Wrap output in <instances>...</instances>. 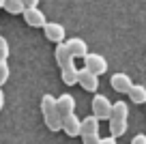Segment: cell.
<instances>
[{
    "mask_svg": "<svg viewBox=\"0 0 146 144\" xmlns=\"http://www.w3.org/2000/svg\"><path fill=\"white\" fill-rule=\"evenodd\" d=\"M131 144H146V135H144V133H140V135H133Z\"/></svg>",
    "mask_w": 146,
    "mask_h": 144,
    "instance_id": "cell-20",
    "label": "cell"
},
{
    "mask_svg": "<svg viewBox=\"0 0 146 144\" xmlns=\"http://www.w3.org/2000/svg\"><path fill=\"white\" fill-rule=\"evenodd\" d=\"M5 108V93H2V86H0V110Z\"/></svg>",
    "mask_w": 146,
    "mask_h": 144,
    "instance_id": "cell-23",
    "label": "cell"
},
{
    "mask_svg": "<svg viewBox=\"0 0 146 144\" xmlns=\"http://www.w3.org/2000/svg\"><path fill=\"white\" fill-rule=\"evenodd\" d=\"M0 9H5V0H0Z\"/></svg>",
    "mask_w": 146,
    "mask_h": 144,
    "instance_id": "cell-24",
    "label": "cell"
},
{
    "mask_svg": "<svg viewBox=\"0 0 146 144\" xmlns=\"http://www.w3.org/2000/svg\"><path fill=\"white\" fill-rule=\"evenodd\" d=\"M43 32H45L47 41H52V43H60V41H64V26H60V24L45 22Z\"/></svg>",
    "mask_w": 146,
    "mask_h": 144,
    "instance_id": "cell-10",
    "label": "cell"
},
{
    "mask_svg": "<svg viewBox=\"0 0 146 144\" xmlns=\"http://www.w3.org/2000/svg\"><path fill=\"white\" fill-rule=\"evenodd\" d=\"M99 133H92V135H82V142L84 144H97V142H99Z\"/></svg>",
    "mask_w": 146,
    "mask_h": 144,
    "instance_id": "cell-19",
    "label": "cell"
},
{
    "mask_svg": "<svg viewBox=\"0 0 146 144\" xmlns=\"http://www.w3.org/2000/svg\"><path fill=\"white\" fill-rule=\"evenodd\" d=\"M22 2H24L26 9H30V7H39V0H22Z\"/></svg>",
    "mask_w": 146,
    "mask_h": 144,
    "instance_id": "cell-22",
    "label": "cell"
},
{
    "mask_svg": "<svg viewBox=\"0 0 146 144\" xmlns=\"http://www.w3.org/2000/svg\"><path fill=\"white\" fill-rule=\"evenodd\" d=\"M62 131L69 135V138H75V135H80V133H82V121H78L75 112L62 118Z\"/></svg>",
    "mask_w": 146,
    "mask_h": 144,
    "instance_id": "cell-8",
    "label": "cell"
},
{
    "mask_svg": "<svg viewBox=\"0 0 146 144\" xmlns=\"http://www.w3.org/2000/svg\"><path fill=\"white\" fill-rule=\"evenodd\" d=\"M11 71H9V65H7V60H0V86H5L7 80H9Z\"/></svg>",
    "mask_w": 146,
    "mask_h": 144,
    "instance_id": "cell-17",
    "label": "cell"
},
{
    "mask_svg": "<svg viewBox=\"0 0 146 144\" xmlns=\"http://www.w3.org/2000/svg\"><path fill=\"white\" fill-rule=\"evenodd\" d=\"M24 22L32 28H43L47 19H45V15H43V11L39 7H30V9H24Z\"/></svg>",
    "mask_w": 146,
    "mask_h": 144,
    "instance_id": "cell-6",
    "label": "cell"
},
{
    "mask_svg": "<svg viewBox=\"0 0 146 144\" xmlns=\"http://www.w3.org/2000/svg\"><path fill=\"white\" fill-rule=\"evenodd\" d=\"M84 67L88 71L97 73V75H103L108 71V63H105V58L101 54H86L84 56Z\"/></svg>",
    "mask_w": 146,
    "mask_h": 144,
    "instance_id": "cell-4",
    "label": "cell"
},
{
    "mask_svg": "<svg viewBox=\"0 0 146 144\" xmlns=\"http://www.w3.org/2000/svg\"><path fill=\"white\" fill-rule=\"evenodd\" d=\"M41 114H43V123L50 131H60L62 129V116L58 112L56 99L52 95H43L41 97Z\"/></svg>",
    "mask_w": 146,
    "mask_h": 144,
    "instance_id": "cell-1",
    "label": "cell"
},
{
    "mask_svg": "<svg viewBox=\"0 0 146 144\" xmlns=\"http://www.w3.org/2000/svg\"><path fill=\"white\" fill-rule=\"evenodd\" d=\"M60 71H62V82H64L67 86H75V84H78L80 71L75 69V65H69V67L60 69Z\"/></svg>",
    "mask_w": 146,
    "mask_h": 144,
    "instance_id": "cell-14",
    "label": "cell"
},
{
    "mask_svg": "<svg viewBox=\"0 0 146 144\" xmlns=\"http://www.w3.org/2000/svg\"><path fill=\"white\" fill-rule=\"evenodd\" d=\"M56 105H58V112H60L62 118L75 112V99H73L71 95H60L58 99H56Z\"/></svg>",
    "mask_w": 146,
    "mask_h": 144,
    "instance_id": "cell-12",
    "label": "cell"
},
{
    "mask_svg": "<svg viewBox=\"0 0 146 144\" xmlns=\"http://www.w3.org/2000/svg\"><path fill=\"white\" fill-rule=\"evenodd\" d=\"M9 58V43H7L5 37H0V60Z\"/></svg>",
    "mask_w": 146,
    "mask_h": 144,
    "instance_id": "cell-18",
    "label": "cell"
},
{
    "mask_svg": "<svg viewBox=\"0 0 146 144\" xmlns=\"http://www.w3.org/2000/svg\"><path fill=\"white\" fill-rule=\"evenodd\" d=\"M127 118H129V108L125 101H116L112 105V116H110V131L112 135L120 138L127 133Z\"/></svg>",
    "mask_w": 146,
    "mask_h": 144,
    "instance_id": "cell-2",
    "label": "cell"
},
{
    "mask_svg": "<svg viewBox=\"0 0 146 144\" xmlns=\"http://www.w3.org/2000/svg\"><path fill=\"white\" fill-rule=\"evenodd\" d=\"M127 97L133 101V103H146V88L140 84H133L131 88H129Z\"/></svg>",
    "mask_w": 146,
    "mask_h": 144,
    "instance_id": "cell-15",
    "label": "cell"
},
{
    "mask_svg": "<svg viewBox=\"0 0 146 144\" xmlns=\"http://www.w3.org/2000/svg\"><path fill=\"white\" fill-rule=\"evenodd\" d=\"M5 9L9 11L11 15H19V13H24V2L22 0H5Z\"/></svg>",
    "mask_w": 146,
    "mask_h": 144,
    "instance_id": "cell-16",
    "label": "cell"
},
{
    "mask_svg": "<svg viewBox=\"0 0 146 144\" xmlns=\"http://www.w3.org/2000/svg\"><path fill=\"white\" fill-rule=\"evenodd\" d=\"M112 105L114 103H110V99L105 95H95V97H92V114H95L99 121H110V116H112Z\"/></svg>",
    "mask_w": 146,
    "mask_h": 144,
    "instance_id": "cell-3",
    "label": "cell"
},
{
    "mask_svg": "<svg viewBox=\"0 0 146 144\" xmlns=\"http://www.w3.org/2000/svg\"><path fill=\"white\" fill-rule=\"evenodd\" d=\"M92 133H99V118L95 114L82 121V133L80 135H92Z\"/></svg>",
    "mask_w": 146,
    "mask_h": 144,
    "instance_id": "cell-13",
    "label": "cell"
},
{
    "mask_svg": "<svg viewBox=\"0 0 146 144\" xmlns=\"http://www.w3.org/2000/svg\"><path fill=\"white\" fill-rule=\"evenodd\" d=\"M67 43V47H69V52L73 54V58H84V56L88 54V45H86V41L84 39H69V41H64Z\"/></svg>",
    "mask_w": 146,
    "mask_h": 144,
    "instance_id": "cell-11",
    "label": "cell"
},
{
    "mask_svg": "<svg viewBox=\"0 0 146 144\" xmlns=\"http://www.w3.org/2000/svg\"><path fill=\"white\" fill-rule=\"evenodd\" d=\"M97 144H116V135H110V138H101Z\"/></svg>",
    "mask_w": 146,
    "mask_h": 144,
    "instance_id": "cell-21",
    "label": "cell"
},
{
    "mask_svg": "<svg viewBox=\"0 0 146 144\" xmlns=\"http://www.w3.org/2000/svg\"><path fill=\"white\" fill-rule=\"evenodd\" d=\"M54 56H56V63H58L60 69H64V67H69V65H73V60H75V58H73V54L69 52V47H67V43H64V41L56 43Z\"/></svg>",
    "mask_w": 146,
    "mask_h": 144,
    "instance_id": "cell-7",
    "label": "cell"
},
{
    "mask_svg": "<svg viewBox=\"0 0 146 144\" xmlns=\"http://www.w3.org/2000/svg\"><path fill=\"white\" fill-rule=\"evenodd\" d=\"M110 84H112V88H114L116 93L127 95L129 88L133 86V82H131V77H129L127 73H114V75L110 77Z\"/></svg>",
    "mask_w": 146,
    "mask_h": 144,
    "instance_id": "cell-9",
    "label": "cell"
},
{
    "mask_svg": "<svg viewBox=\"0 0 146 144\" xmlns=\"http://www.w3.org/2000/svg\"><path fill=\"white\" fill-rule=\"evenodd\" d=\"M78 84L82 86L84 90H88V93H97V88H99V75L92 73V71H88V69L84 67V69H80Z\"/></svg>",
    "mask_w": 146,
    "mask_h": 144,
    "instance_id": "cell-5",
    "label": "cell"
}]
</instances>
